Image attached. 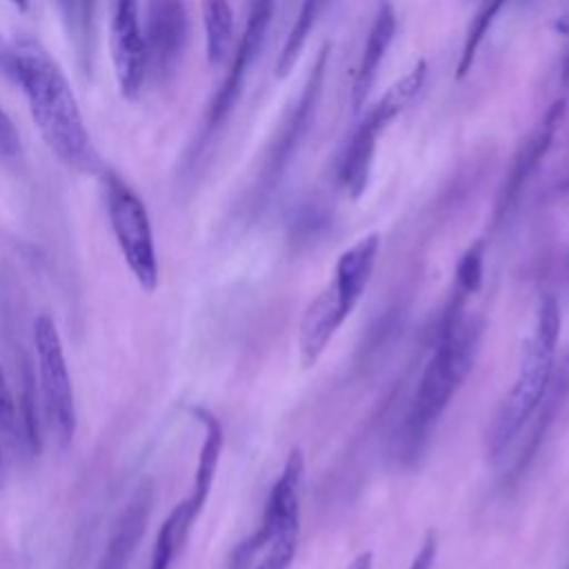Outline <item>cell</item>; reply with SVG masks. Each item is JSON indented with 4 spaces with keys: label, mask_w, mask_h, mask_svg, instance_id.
I'll list each match as a JSON object with an SVG mask.
<instances>
[{
    "label": "cell",
    "mask_w": 569,
    "mask_h": 569,
    "mask_svg": "<svg viewBox=\"0 0 569 569\" xmlns=\"http://www.w3.org/2000/svg\"><path fill=\"white\" fill-rule=\"evenodd\" d=\"M33 376L29 367H22V389L18 393V409H20V422H22V436H24V449L29 453L40 451V425H38V411H36V389H33Z\"/></svg>",
    "instance_id": "cell-24"
},
{
    "label": "cell",
    "mask_w": 569,
    "mask_h": 569,
    "mask_svg": "<svg viewBox=\"0 0 569 569\" xmlns=\"http://www.w3.org/2000/svg\"><path fill=\"white\" fill-rule=\"evenodd\" d=\"M436 556H438V538L433 533H429L422 540V545L418 547V551L413 553V558H411L407 569H431Z\"/></svg>",
    "instance_id": "cell-26"
},
{
    "label": "cell",
    "mask_w": 569,
    "mask_h": 569,
    "mask_svg": "<svg viewBox=\"0 0 569 569\" xmlns=\"http://www.w3.org/2000/svg\"><path fill=\"white\" fill-rule=\"evenodd\" d=\"M273 9H276V0H251L249 11H247V24H244L240 42L236 47L229 73L209 107V116H207L209 129L218 127L233 109V104L244 87L249 67L253 64V60L258 58V53L264 44V38H267L271 18H273Z\"/></svg>",
    "instance_id": "cell-7"
},
{
    "label": "cell",
    "mask_w": 569,
    "mask_h": 569,
    "mask_svg": "<svg viewBox=\"0 0 569 569\" xmlns=\"http://www.w3.org/2000/svg\"><path fill=\"white\" fill-rule=\"evenodd\" d=\"M427 78V62L418 60L402 78H398L365 113V120H369L378 131H382L389 122H393L405 107L416 98V93L422 89Z\"/></svg>",
    "instance_id": "cell-16"
},
{
    "label": "cell",
    "mask_w": 569,
    "mask_h": 569,
    "mask_svg": "<svg viewBox=\"0 0 569 569\" xmlns=\"http://www.w3.org/2000/svg\"><path fill=\"white\" fill-rule=\"evenodd\" d=\"M193 416L204 427V440H202V447L198 453L193 487H191V493L184 500V505L189 507L193 518H198V513L202 511V507L209 498L213 476L218 469V460H220V451H222V427H220V420L209 409L193 407Z\"/></svg>",
    "instance_id": "cell-15"
},
{
    "label": "cell",
    "mask_w": 569,
    "mask_h": 569,
    "mask_svg": "<svg viewBox=\"0 0 569 569\" xmlns=\"http://www.w3.org/2000/svg\"><path fill=\"white\" fill-rule=\"evenodd\" d=\"M482 273H485V242L476 240L465 249V253L456 264L451 291L462 298L473 296L482 284Z\"/></svg>",
    "instance_id": "cell-22"
},
{
    "label": "cell",
    "mask_w": 569,
    "mask_h": 569,
    "mask_svg": "<svg viewBox=\"0 0 569 569\" xmlns=\"http://www.w3.org/2000/svg\"><path fill=\"white\" fill-rule=\"evenodd\" d=\"M18 9H27V0H11Z\"/></svg>",
    "instance_id": "cell-31"
},
{
    "label": "cell",
    "mask_w": 569,
    "mask_h": 569,
    "mask_svg": "<svg viewBox=\"0 0 569 569\" xmlns=\"http://www.w3.org/2000/svg\"><path fill=\"white\" fill-rule=\"evenodd\" d=\"M345 569H373V553L371 551H360Z\"/></svg>",
    "instance_id": "cell-28"
},
{
    "label": "cell",
    "mask_w": 569,
    "mask_h": 569,
    "mask_svg": "<svg viewBox=\"0 0 569 569\" xmlns=\"http://www.w3.org/2000/svg\"><path fill=\"white\" fill-rule=\"evenodd\" d=\"M507 0H480L469 27H467V33H465V42H462V51H460V60H458V67H456V78H465L469 73V69L473 67V60H476V53L489 31V27L493 24L498 11L502 9Z\"/></svg>",
    "instance_id": "cell-20"
},
{
    "label": "cell",
    "mask_w": 569,
    "mask_h": 569,
    "mask_svg": "<svg viewBox=\"0 0 569 569\" xmlns=\"http://www.w3.org/2000/svg\"><path fill=\"white\" fill-rule=\"evenodd\" d=\"M562 113H565V102L562 100H556L547 113L542 116V120L536 124V129L531 131V136L522 142V147L518 149L513 162H511V169L507 173V180L502 184V191H500V198H498V209H496V216H505L511 204L516 202V198L520 196V189L522 184L529 180V176L536 171V167L540 164V160L545 158V153L549 151L551 142H553V136L558 131V124L562 120Z\"/></svg>",
    "instance_id": "cell-10"
},
{
    "label": "cell",
    "mask_w": 569,
    "mask_h": 569,
    "mask_svg": "<svg viewBox=\"0 0 569 569\" xmlns=\"http://www.w3.org/2000/svg\"><path fill=\"white\" fill-rule=\"evenodd\" d=\"M147 62L156 78H167L178 67L187 44L184 0H149Z\"/></svg>",
    "instance_id": "cell-9"
},
{
    "label": "cell",
    "mask_w": 569,
    "mask_h": 569,
    "mask_svg": "<svg viewBox=\"0 0 569 569\" xmlns=\"http://www.w3.org/2000/svg\"><path fill=\"white\" fill-rule=\"evenodd\" d=\"M78 2H80V20L87 27L93 20V11H96V2L98 0H78Z\"/></svg>",
    "instance_id": "cell-29"
},
{
    "label": "cell",
    "mask_w": 569,
    "mask_h": 569,
    "mask_svg": "<svg viewBox=\"0 0 569 569\" xmlns=\"http://www.w3.org/2000/svg\"><path fill=\"white\" fill-rule=\"evenodd\" d=\"M16 84L22 87L31 118L47 147L71 169L93 171L98 164L78 100L67 76L33 38H18Z\"/></svg>",
    "instance_id": "cell-2"
},
{
    "label": "cell",
    "mask_w": 569,
    "mask_h": 569,
    "mask_svg": "<svg viewBox=\"0 0 569 569\" xmlns=\"http://www.w3.org/2000/svg\"><path fill=\"white\" fill-rule=\"evenodd\" d=\"M482 331V318L467 313L465 300L449 296L438 320L433 349L402 425L400 447L407 456H416L425 447L429 433L465 385L478 358Z\"/></svg>",
    "instance_id": "cell-1"
},
{
    "label": "cell",
    "mask_w": 569,
    "mask_h": 569,
    "mask_svg": "<svg viewBox=\"0 0 569 569\" xmlns=\"http://www.w3.org/2000/svg\"><path fill=\"white\" fill-rule=\"evenodd\" d=\"M378 129L362 118V122L356 127L351 138L347 140L340 158H338V182L349 193V198H360L367 189L373 153H376V138Z\"/></svg>",
    "instance_id": "cell-14"
},
{
    "label": "cell",
    "mask_w": 569,
    "mask_h": 569,
    "mask_svg": "<svg viewBox=\"0 0 569 569\" xmlns=\"http://www.w3.org/2000/svg\"><path fill=\"white\" fill-rule=\"evenodd\" d=\"M33 342L38 356L40 391L49 425L62 442H69L76 433V400L73 387L62 351L58 329L49 316H40L33 325Z\"/></svg>",
    "instance_id": "cell-6"
},
{
    "label": "cell",
    "mask_w": 569,
    "mask_h": 569,
    "mask_svg": "<svg viewBox=\"0 0 569 569\" xmlns=\"http://www.w3.org/2000/svg\"><path fill=\"white\" fill-rule=\"evenodd\" d=\"M327 60H329V44H322V49L318 51L316 56V62L311 67V73L307 76V82L302 87V93L298 98V104L293 107L291 116H289V122L282 127L280 131V140L276 142V149H273V156L269 158L267 167H269V178H276L282 167L287 164L289 156H291V149L296 144V140L302 136V131L307 129V122H309V113L313 111L316 107V100L320 96V89H322V80H325V73H327Z\"/></svg>",
    "instance_id": "cell-12"
},
{
    "label": "cell",
    "mask_w": 569,
    "mask_h": 569,
    "mask_svg": "<svg viewBox=\"0 0 569 569\" xmlns=\"http://www.w3.org/2000/svg\"><path fill=\"white\" fill-rule=\"evenodd\" d=\"M60 2V9L64 13V20H71L76 22V13H80V7H78V0H58Z\"/></svg>",
    "instance_id": "cell-30"
},
{
    "label": "cell",
    "mask_w": 569,
    "mask_h": 569,
    "mask_svg": "<svg viewBox=\"0 0 569 569\" xmlns=\"http://www.w3.org/2000/svg\"><path fill=\"white\" fill-rule=\"evenodd\" d=\"M202 24H204V47L211 67L227 60L233 42V11L229 0H200Z\"/></svg>",
    "instance_id": "cell-17"
},
{
    "label": "cell",
    "mask_w": 569,
    "mask_h": 569,
    "mask_svg": "<svg viewBox=\"0 0 569 569\" xmlns=\"http://www.w3.org/2000/svg\"><path fill=\"white\" fill-rule=\"evenodd\" d=\"M107 209L133 278L142 289L153 291L158 284V258L144 202L118 176H107Z\"/></svg>",
    "instance_id": "cell-5"
},
{
    "label": "cell",
    "mask_w": 569,
    "mask_h": 569,
    "mask_svg": "<svg viewBox=\"0 0 569 569\" xmlns=\"http://www.w3.org/2000/svg\"><path fill=\"white\" fill-rule=\"evenodd\" d=\"M18 151H20V136H18L13 122L9 120V116L0 107V156L11 158Z\"/></svg>",
    "instance_id": "cell-25"
},
{
    "label": "cell",
    "mask_w": 569,
    "mask_h": 569,
    "mask_svg": "<svg viewBox=\"0 0 569 569\" xmlns=\"http://www.w3.org/2000/svg\"><path fill=\"white\" fill-rule=\"evenodd\" d=\"M393 36H396V11L387 0H382L376 9V16H373V22H371L365 49H362V58L358 64V73L353 80V89H351L353 109H360L365 104V100L378 78V69L393 42Z\"/></svg>",
    "instance_id": "cell-13"
},
{
    "label": "cell",
    "mask_w": 569,
    "mask_h": 569,
    "mask_svg": "<svg viewBox=\"0 0 569 569\" xmlns=\"http://www.w3.org/2000/svg\"><path fill=\"white\" fill-rule=\"evenodd\" d=\"M151 500H153L151 485L149 482L140 485L138 491L131 496L129 505L124 507V511L120 513L116 531L102 553L98 569H127L129 558L133 556L144 533V527L151 513Z\"/></svg>",
    "instance_id": "cell-11"
},
{
    "label": "cell",
    "mask_w": 569,
    "mask_h": 569,
    "mask_svg": "<svg viewBox=\"0 0 569 569\" xmlns=\"http://www.w3.org/2000/svg\"><path fill=\"white\" fill-rule=\"evenodd\" d=\"M193 520L196 518L189 511V507L184 505V500L180 505H176V509L160 525V531L156 536V545H153V551H151L149 569H169L171 567L173 558L178 556L180 547L187 540V533H189Z\"/></svg>",
    "instance_id": "cell-18"
},
{
    "label": "cell",
    "mask_w": 569,
    "mask_h": 569,
    "mask_svg": "<svg viewBox=\"0 0 569 569\" xmlns=\"http://www.w3.org/2000/svg\"><path fill=\"white\" fill-rule=\"evenodd\" d=\"M327 2H329V0H302V2H300L298 16H296V20H293V24H291V29H289V33H287V40H284L282 49H280V56H278V60H276V73H278V78H287L289 71L293 69V64H296L300 51H302L305 44H307V38H309V33H311V29L316 27L318 18L322 16Z\"/></svg>",
    "instance_id": "cell-19"
},
{
    "label": "cell",
    "mask_w": 569,
    "mask_h": 569,
    "mask_svg": "<svg viewBox=\"0 0 569 569\" xmlns=\"http://www.w3.org/2000/svg\"><path fill=\"white\" fill-rule=\"evenodd\" d=\"M0 440L13 451V456L24 449L20 409L2 369H0Z\"/></svg>",
    "instance_id": "cell-23"
},
{
    "label": "cell",
    "mask_w": 569,
    "mask_h": 569,
    "mask_svg": "<svg viewBox=\"0 0 569 569\" xmlns=\"http://www.w3.org/2000/svg\"><path fill=\"white\" fill-rule=\"evenodd\" d=\"M378 251L380 236L369 233L338 256L331 280L307 305L300 320L298 349L302 367H313L318 362L342 322L365 296L376 269Z\"/></svg>",
    "instance_id": "cell-4"
},
{
    "label": "cell",
    "mask_w": 569,
    "mask_h": 569,
    "mask_svg": "<svg viewBox=\"0 0 569 569\" xmlns=\"http://www.w3.org/2000/svg\"><path fill=\"white\" fill-rule=\"evenodd\" d=\"M556 29L567 36V47H565V56H562V82H569V16L560 18L556 22Z\"/></svg>",
    "instance_id": "cell-27"
},
{
    "label": "cell",
    "mask_w": 569,
    "mask_h": 569,
    "mask_svg": "<svg viewBox=\"0 0 569 569\" xmlns=\"http://www.w3.org/2000/svg\"><path fill=\"white\" fill-rule=\"evenodd\" d=\"M560 336V309L553 296H540L531 329L522 340L518 369L509 391L487 427L485 447L489 458H500L520 431L536 418L556 373Z\"/></svg>",
    "instance_id": "cell-3"
},
{
    "label": "cell",
    "mask_w": 569,
    "mask_h": 569,
    "mask_svg": "<svg viewBox=\"0 0 569 569\" xmlns=\"http://www.w3.org/2000/svg\"><path fill=\"white\" fill-rule=\"evenodd\" d=\"M0 476H2V449H0Z\"/></svg>",
    "instance_id": "cell-32"
},
{
    "label": "cell",
    "mask_w": 569,
    "mask_h": 569,
    "mask_svg": "<svg viewBox=\"0 0 569 569\" xmlns=\"http://www.w3.org/2000/svg\"><path fill=\"white\" fill-rule=\"evenodd\" d=\"M111 60L124 98H136L147 80V42L140 29L138 0H116L111 18Z\"/></svg>",
    "instance_id": "cell-8"
},
{
    "label": "cell",
    "mask_w": 569,
    "mask_h": 569,
    "mask_svg": "<svg viewBox=\"0 0 569 569\" xmlns=\"http://www.w3.org/2000/svg\"><path fill=\"white\" fill-rule=\"evenodd\" d=\"M300 540V522L280 529L249 562L247 569H289Z\"/></svg>",
    "instance_id": "cell-21"
}]
</instances>
